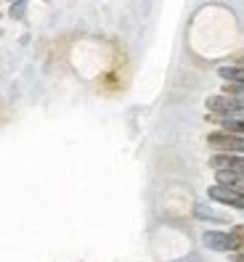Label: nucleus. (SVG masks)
<instances>
[{"label":"nucleus","mask_w":244,"mask_h":262,"mask_svg":"<svg viewBox=\"0 0 244 262\" xmlns=\"http://www.w3.org/2000/svg\"><path fill=\"white\" fill-rule=\"evenodd\" d=\"M207 109L220 119H244V103L231 96H210Z\"/></svg>","instance_id":"nucleus-1"},{"label":"nucleus","mask_w":244,"mask_h":262,"mask_svg":"<svg viewBox=\"0 0 244 262\" xmlns=\"http://www.w3.org/2000/svg\"><path fill=\"white\" fill-rule=\"evenodd\" d=\"M207 143L210 148H215L218 154H236V157H241L244 154V138L241 135H231V133H210L207 135Z\"/></svg>","instance_id":"nucleus-2"},{"label":"nucleus","mask_w":244,"mask_h":262,"mask_svg":"<svg viewBox=\"0 0 244 262\" xmlns=\"http://www.w3.org/2000/svg\"><path fill=\"white\" fill-rule=\"evenodd\" d=\"M202 241L212 252H239V241L231 233H226V230H205Z\"/></svg>","instance_id":"nucleus-3"},{"label":"nucleus","mask_w":244,"mask_h":262,"mask_svg":"<svg viewBox=\"0 0 244 262\" xmlns=\"http://www.w3.org/2000/svg\"><path fill=\"white\" fill-rule=\"evenodd\" d=\"M207 193H210L212 202H220V204L234 207V209H244V193H241V191H236V188L218 186V183H215L212 188H207Z\"/></svg>","instance_id":"nucleus-4"},{"label":"nucleus","mask_w":244,"mask_h":262,"mask_svg":"<svg viewBox=\"0 0 244 262\" xmlns=\"http://www.w3.org/2000/svg\"><path fill=\"white\" fill-rule=\"evenodd\" d=\"M210 167L215 172H239L244 175V157H236V154H215L210 159Z\"/></svg>","instance_id":"nucleus-5"},{"label":"nucleus","mask_w":244,"mask_h":262,"mask_svg":"<svg viewBox=\"0 0 244 262\" xmlns=\"http://www.w3.org/2000/svg\"><path fill=\"white\" fill-rule=\"evenodd\" d=\"M218 178V186H228V188H236L244 193V175L239 172H215Z\"/></svg>","instance_id":"nucleus-6"},{"label":"nucleus","mask_w":244,"mask_h":262,"mask_svg":"<svg viewBox=\"0 0 244 262\" xmlns=\"http://www.w3.org/2000/svg\"><path fill=\"white\" fill-rule=\"evenodd\" d=\"M218 77L226 82H234V85H244V69L234 67H218Z\"/></svg>","instance_id":"nucleus-7"},{"label":"nucleus","mask_w":244,"mask_h":262,"mask_svg":"<svg viewBox=\"0 0 244 262\" xmlns=\"http://www.w3.org/2000/svg\"><path fill=\"white\" fill-rule=\"evenodd\" d=\"M196 217H207V220H215V223H223L226 220L223 214H210L207 207H196Z\"/></svg>","instance_id":"nucleus-8"},{"label":"nucleus","mask_w":244,"mask_h":262,"mask_svg":"<svg viewBox=\"0 0 244 262\" xmlns=\"http://www.w3.org/2000/svg\"><path fill=\"white\" fill-rule=\"evenodd\" d=\"M22 11H24V3H13V6H11V13H13V16H19Z\"/></svg>","instance_id":"nucleus-9"},{"label":"nucleus","mask_w":244,"mask_h":262,"mask_svg":"<svg viewBox=\"0 0 244 262\" xmlns=\"http://www.w3.org/2000/svg\"><path fill=\"white\" fill-rule=\"evenodd\" d=\"M231 262H244V252H236V254H231Z\"/></svg>","instance_id":"nucleus-10"},{"label":"nucleus","mask_w":244,"mask_h":262,"mask_svg":"<svg viewBox=\"0 0 244 262\" xmlns=\"http://www.w3.org/2000/svg\"><path fill=\"white\" fill-rule=\"evenodd\" d=\"M236 67H239V69H244V56H241V58H236Z\"/></svg>","instance_id":"nucleus-11"},{"label":"nucleus","mask_w":244,"mask_h":262,"mask_svg":"<svg viewBox=\"0 0 244 262\" xmlns=\"http://www.w3.org/2000/svg\"><path fill=\"white\" fill-rule=\"evenodd\" d=\"M239 252H244V246H241V249H239Z\"/></svg>","instance_id":"nucleus-12"}]
</instances>
